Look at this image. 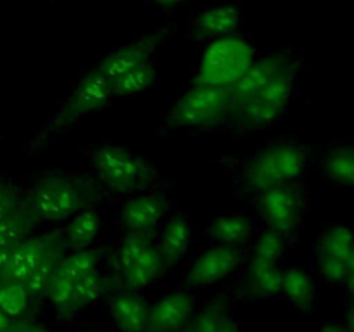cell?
I'll use <instances>...</instances> for the list:
<instances>
[{
    "instance_id": "1",
    "label": "cell",
    "mask_w": 354,
    "mask_h": 332,
    "mask_svg": "<svg viewBox=\"0 0 354 332\" xmlns=\"http://www.w3.org/2000/svg\"><path fill=\"white\" fill-rule=\"evenodd\" d=\"M95 190L86 182L73 176L50 175L38 180L24 196V206L40 223L69 220L78 211L90 208Z\"/></svg>"
},
{
    "instance_id": "2",
    "label": "cell",
    "mask_w": 354,
    "mask_h": 332,
    "mask_svg": "<svg viewBox=\"0 0 354 332\" xmlns=\"http://www.w3.org/2000/svg\"><path fill=\"white\" fill-rule=\"evenodd\" d=\"M308 168V151L294 142L270 145L254 156L245 166L241 182L249 192H259L273 185L292 183Z\"/></svg>"
},
{
    "instance_id": "3",
    "label": "cell",
    "mask_w": 354,
    "mask_h": 332,
    "mask_svg": "<svg viewBox=\"0 0 354 332\" xmlns=\"http://www.w3.org/2000/svg\"><path fill=\"white\" fill-rule=\"evenodd\" d=\"M93 175L113 192H133L154 182V166L121 145H102L92 154Z\"/></svg>"
},
{
    "instance_id": "4",
    "label": "cell",
    "mask_w": 354,
    "mask_h": 332,
    "mask_svg": "<svg viewBox=\"0 0 354 332\" xmlns=\"http://www.w3.org/2000/svg\"><path fill=\"white\" fill-rule=\"evenodd\" d=\"M232 116L230 86L194 83L169 111V123L182 128H207Z\"/></svg>"
},
{
    "instance_id": "5",
    "label": "cell",
    "mask_w": 354,
    "mask_h": 332,
    "mask_svg": "<svg viewBox=\"0 0 354 332\" xmlns=\"http://www.w3.org/2000/svg\"><path fill=\"white\" fill-rule=\"evenodd\" d=\"M297 66L290 61L272 82L258 93L245 100L232 114L239 124L248 128H259L273 123L286 113L296 86Z\"/></svg>"
},
{
    "instance_id": "6",
    "label": "cell",
    "mask_w": 354,
    "mask_h": 332,
    "mask_svg": "<svg viewBox=\"0 0 354 332\" xmlns=\"http://www.w3.org/2000/svg\"><path fill=\"white\" fill-rule=\"evenodd\" d=\"M254 62V48L235 35L218 38L206 48L196 83L230 86Z\"/></svg>"
},
{
    "instance_id": "7",
    "label": "cell",
    "mask_w": 354,
    "mask_h": 332,
    "mask_svg": "<svg viewBox=\"0 0 354 332\" xmlns=\"http://www.w3.org/2000/svg\"><path fill=\"white\" fill-rule=\"evenodd\" d=\"M111 99H113L111 82L99 69H92L80 80L69 99L59 107L57 113L45 124L44 130L40 131L38 142L52 137L54 133L64 130L66 127L76 123L82 118H86L90 114L97 113V111L104 109L111 102Z\"/></svg>"
},
{
    "instance_id": "8",
    "label": "cell",
    "mask_w": 354,
    "mask_h": 332,
    "mask_svg": "<svg viewBox=\"0 0 354 332\" xmlns=\"http://www.w3.org/2000/svg\"><path fill=\"white\" fill-rule=\"evenodd\" d=\"M258 204L268 228L290 235L303 223L306 197L296 183H282L259 190Z\"/></svg>"
},
{
    "instance_id": "9",
    "label": "cell",
    "mask_w": 354,
    "mask_h": 332,
    "mask_svg": "<svg viewBox=\"0 0 354 332\" xmlns=\"http://www.w3.org/2000/svg\"><path fill=\"white\" fill-rule=\"evenodd\" d=\"M64 252L66 244L64 239H62V232L54 230L35 235V237L28 235L10 252L6 279L24 282L41 263L54 258V256H62Z\"/></svg>"
},
{
    "instance_id": "10",
    "label": "cell",
    "mask_w": 354,
    "mask_h": 332,
    "mask_svg": "<svg viewBox=\"0 0 354 332\" xmlns=\"http://www.w3.org/2000/svg\"><path fill=\"white\" fill-rule=\"evenodd\" d=\"M354 244V230L348 225H330L320 234L317 263L322 279L341 286L348 275V256Z\"/></svg>"
},
{
    "instance_id": "11",
    "label": "cell",
    "mask_w": 354,
    "mask_h": 332,
    "mask_svg": "<svg viewBox=\"0 0 354 332\" xmlns=\"http://www.w3.org/2000/svg\"><path fill=\"white\" fill-rule=\"evenodd\" d=\"M242 261V249L239 246L216 244L201 252L185 275L190 287H207L227 279Z\"/></svg>"
},
{
    "instance_id": "12",
    "label": "cell",
    "mask_w": 354,
    "mask_h": 332,
    "mask_svg": "<svg viewBox=\"0 0 354 332\" xmlns=\"http://www.w3.org/2000/svg\"><path fill=\"white\" fill-rule=\"evenodd\" d=\"M165 37L166 30H159L151 35L137 38V40L130 42L128 45H123V47L111 52L104 61H100L97 69H99L109 82H113V80L120 78L121 75H124V73L130 71V69L137 68V66L144 64V62L147 61H152L156 47L165 40Z\"/></svg>"
},
{
    "instance_id": "13",
    "label": "cell",
    "mask_w": 354,
    "mask_h": 332,
    "mask_svg": "<svg viewBox=\"0 0 354 332\" xmlns=\"http://www.w3.org/2000/svg\"><path fill=\"white\" fill-rule=\"evenodd\" d=\"M292 61L287 52H275V54H270L266 57L254 61L248 69L244 71V75L230 85V93H232V114L237 109L241 104H244L245 100L251 99L254 93H258L263 86L268 85L283 68H286L289 62Z\"/></svg>"
},
{
    "instance_id": "14",
    "label": "cell",
    "mask_w": 354,
    "mask_h": 332,
    "mask_svg": "<svg viewBox=\"0 0 354 332\" xmlns=\"http://www.w3.org/2000/svg\"><path fill=\"white\" fill-rule=\"evenodd\" d=\"M194 296L185 290H173L159 297L149 310L145 332H180L190 324Z\"/></svg>"
},
{
    "instance_id": "15",
    "label": "cell",
    "mask_w": 354,
    "mask_h": 332,
    "mask_svg": "<svg viewBox=\"0 0 354 332\" xmlns=\"http://www.w3.org/2000/svg\"><path fill=\"white\" fill-rule=\"evenodd\" d=\"M168 203L158 194H142L123 206L120 223L130 234H152L165 218Z\"/></svg>"
},
{
    "instance_id": "16",
    "label": "cell",
    "mask_w": 354,
    "mask_h": 332,
    "mask_svg": "<svg viewBox=\"0 0 354 332\" xmlns=\"http://www.w3.org/2000/svg\"><path fill=\"white\" fill-rule=\"evenodd\" d=\"M242 14L232 3H216L207 7L194 21V33L203 40H218L237 33Z\"/></svg>"
},
{
    "instance_id": "17",
    "label": "cell",
    "mask_w": 354,
    "mask_h": 332,
    "mask_svg": "<svg viewBox=\"0 0 354 332\" xmlns=\"http://www.w3.org/2000/svg\"><path fill=\"white\" fill-rule=\"evenodd\" d=\"M149 310L147 301L137 293H120L109 301V313L121 332H145L147 331Z\"/></svg>"
},
{
    "instance_id": "18",
    "label": "cell",
    "mask_w": 354,
    "mask_h": 332,
    "mask_svg": "<svg viewBox=\"0 0 354 332\" xmlns=\"http://www.w3.org/2000/svg\"><path fill=\"white\" fill-rule=\"evenodd\" d=\"M165 270V259H162L158 246L152 241L151 244L144 249V252L138 256L137 261H135L130 268L121 272L120 277L121 280H123V286L127 287L128 290H138L145 289V287H151L152 284L162 275Z\"/></svg>"
},
{
    "instance_id": "19",
    "label": "cell",
    "mask_w": 354,
    "mask_h": 332,
    "mask_svg": "<svg viewBox=\"0 0 354 332\" xmlns=\"http://www.w3.org/2000/svg\"><path fill=\"white\" fill-rule=\"evenodd\" d=\"M190 239H192V228H190L189 221L183 214H176L166 223L161 239L156 244L162 259H165L166 268L176 265L187 255Z\"/></svg>"
},
{
    "instance_id": "20",
    "label": "cell",
    "mask_w": 354,
    "mask_h": 332,
    "mask_svg": "<svg viewBox=\"0 0 354 332\" xmlns=\"http://www.w3.org/2000/svg\"><path fill=\"white\" fill-rule=\"evenodd\" d=\"M280 294L303 311H311L317 301V284L313 275L303 268L282 270V289Z\"/></svg>"
},
{
    "instance_id": "21",
    "label": "cell",
    "mask_w": 354,
    "mask_h": 332,
    "mask_svg": "<svg viewBox=\"0 0 354 332\" xmlns=\"http://www.w3.org/2000/svg\"><path fill=\"white\" fill-rule=\"evenodd\" d=\"M320 168L332 183L354 189V144L334 145L325 151Z\"/></svg>"
},
{
    "instance_id": "22",
    "label": "cell",
    "mask_w": 354,
    "mask_h": 332,
    "mask_svg": "<svg viewBox=\"0 0 354 332\" xmlns=\"http://www.w3.org/2000/svg\"><path fill=\"white\" fill-rule=\"evenodd\" d=\"M100 228H102V220H100L99 213H97L95 210L85 208V210L78 211L75 216L69 218L68 227L62 232V239H64L66 248H90L92 242L97 239V235L100 234Z\"/></svg>"
},
{
    "instance_id": "23",
    "label": "cell",
    "mask_w": 354,
    "mask_h": 332,
    "mask_svg": "<svg viewBox=\"0 0 354 332\" xmlns=\"http://www.w3.org/2000/svg\"><path fill=\"white\" fill-rule=\"evenodd\" d=\"M248 289L256 297L280 296V289H282V270L279 268V263L249 259Z\"/></svg>"
},
{
    "instance_id": "24",
    "label": "cell",
    "mask_w": 354,
    "mask_h": 332,
    "mask_svg": "<svg viewBox=\"0 0 354 332\" xmlns=\"http://www.w3.org/2000/svg\"><path fill=\"white\" fill-rule=\"evenodd\" d=\"M207 234L218 244L239 246L241 248L251 239L252 221L242 214H223L211 223Z\"/></svg>"
},
{
    "instance_id": "25",
    "label": "cell",
    "mask_w": 354,
    "mask_h": 332,
    "mask_svg": "<svg viewBox=\"0 0 354 332\" xmlns=\"http://www.w3.org/2000/svg\"><path fill=\"white\" fill-rule=\"evenodd\" d=\"M156 80V68L154 62L147 61L144 64L137 66V68L130 69L120 78L111 82V92H113V99H121V97H133L140 95L142 92L152 86Z\"/></svg>"
},
{
    "instance_id": "26",
    "label": "cell",
    "mask_w": 354,
    "mask_h": 332,
    "mask_svg": "<svg viewBox=\"0 0 354 332\" xmlns=\"http://www.w3.org/2000/svg\"><path fill=\"white\" fill-rule=\"evenodd\" d=\"M45 296L50 299L52 306L62 315V317H69L78 310L75 301V279L62 272L61 268H55L52 273V279L48 282L47 293Z\"/></svg>"
},
{
    "instance_id": "27",
    "label": "cell",
    "mask_w": 354,
    "mask_h": 332,
    "mask_svg": "<svg viewBox=\"0 0 354 332\" xmlns=\"http://www.w3.org/2000/svg\"><path fill=\"white\" fill-rule=\"evenodd\" d=\"M35 223L37 221L33 220L26 206L19 208L16 213L0 220V251L16 248L21 241H24L33 232Z\"/></svg>"
},
{
    "instance_id": "28",
    "label": "cell",
    "mask_w": 354,
    "mask_h": 332,
    "mask_svg": "<svg viewBox=\"0 0 354 332\" xmlns=\"http://www.w3.org/2000/svg\"><path fill=\"white\" fill-rule=\"evenodd\" d=\"M30 293H28L24 282L12 279L0 280V310L10 317L12 320H17L24 315L30 304Z\"/></svg>"
},
{
    "instance_id": "29",
    "label": "cell",
    "mask_w": 354,
    "mask_h": 332,
    "mask_svg": "<svg viewBox=\"0 0 354 332\" xmlns=\"http://www.w3.org/2000/svg\"><path fill=\"white\" fill-rule=\"evenodd\" d=\"M289 251V237L280 232L266 228L258 239H256L254 246L251 249V258L256 261H268V263H279L280 259L286 256Z\"/></svg>"
},
{
    "instance_id": "30",
    "label": "cell",
    "mask_w": 354,
    "mask_h": 332,
    "mask_svg": "<svg viewBox=\"0 0 354 332\" xmlns=\"http://www.w3.org/2000/svg\"><path fill=\"white\" fill-rule=\"evenodd\" d=\"M97 263H99L97 251H93L92 248H83L71 249V252H68V255L64 252L62 258L59 259L57 266L62 272L71 275L73 279H78V277L86 275V273L97 272Z\"/></svg>"
},
{
    "instance_id": "31",
    "label": "cell",
    "mask_w": 354,
    "mask_h": 332,
    "mask_svg": "<svg viewBox=\"0 0 354 332\" xmlns=\"http://www.w3.org/2000/svg\"><path fill=\"white\" fill-rule=\"evenodd\" d=\"M104 293H106V282L99 275V272L86 273L75 279V301L78 310L97 303Z\"/></svg>"
},
{
    "instance_id": "32",
    "label": "cell",
    "mask_w": 354,
    "mask_h": 332,
    "mask_svg": "<svg viewBox=\"0 0 354 332\" xmlns=\"http://www.w3.org/2000/svg\"><path fill=\"white\" fill-rule=\"evenodd\" d=\"M151 242H152V234H130V232H128V235L123 239L120 249H118V258H116L118 273L130 268Z\"/></svg>"
},
{
    "instance_id": "33",
    "label": "cell",
    "mask_w": 354,
    "mask_h": 332,
    "mask_svg": "<svg viewBox=\"0 0 354 332\" xmlns=\"http://www.w3.org/2000/svg\"><path fill=\"white\" fill-rule=\"evenodd\" d=\"M24 206V196L17 185L0 180V220Z\"/></svg>"
},
{
    "instance_id": "34",
    "label": "cell",
    "mask_w": 354,
    "mask_h": 332,
    "mask_svg": "<svg viewBox=\"0 0 354 332\" xmlns=\"http://www.w3.org/2000/svg\"><path fill=\"white\" fill-rule=\"evenodd\" d=\"M10 332H50L48 329H45L44 325L35 324V322H23L16 320L10 325Z\"/></svg>"
},
{
    "instance_id": "35",
    "label": "cell",
    "mask_w": 354,
    "mask_h": 332,
    "mask_svg": "<svg viewBox=\"0 0 354 332\" xmlns=\"http://www.w3.org/2000/svg\"><path fill=\"white\" fill-rule=\"evenodd\" d=\"M214 332H242V331L241 327H239L237 322H235V318L232 317L228 311H225L223 317H221L220 322H218L216 331Z\"/></svg>"
},
{
    "instance_id": "36",
    "label": "cell",
    "mask_w": 354,
    "mask_h": 332,
    "mask_svg": "<svg viewBox=\"0 0 354 332\" xmlns=\"http://www.w3.org/2000/svg\"><path fill=\"white\" fill-rule=\"evenodd\" d=\"M12 249H3V251H0V280L6 279L7 266H9V259H10V252H12Z\"/></svg>"
},
{
    "instance_id": "37",
    "label": "cell",
    "mask_w": 354,
    "mask_h": 332,
    "mask_svg": "<svg viewBox=\"0 0 354 332\" xmlns=\"http://www.w3.org/2000/svg\"><path fill=\"white\" fill-rule=\"evenodd\" d=\"M344 322H346V327L349 329V331L354 332V299L349 303V306L346 308V313H344Z\"/></svg>"
},
{
    "instance_id": "38",
    "label": "cell",
    "mask_w": 354,
    "mask_h": 332,
    "mask_svg": "<svg viewBox=\"0 0 354 332\" xmlns=\"http://www.w3.org/2000/svg\"><path fill=\"white\" fill-rule=\"evenodd\" d=\"M342 286L346 287V293H348L349 299H354V272H349L348 275H346L344 282H342Z\"/></svg>"
},
{
    "instance_id": "39",
    "label": "cell",
    "mask_w": 354,
    "mask_h": 332,
    "mask_svg": "<svg viewBox=\"0 0 354 332\" xmlns=\"http://www.w3.org/2000/svg\"><path fill=\"white\" fill-rule=\"evenodd\" d=\"M318 332H351L346 325L341 324H324Z\"/></svg>"
},
{
    "instance_id": "40",
    "label": "cell",
    "mask_w": 354,
    "mask_h": 332,
    "mask_svg": "<svg viewBox=\"0 0 354 332\" xmlns=\"http://www.w3.org/2000/svg\"><path fill=\"white\" fill-rule=\"evenodd\" d=\"M151 2L156 3L158 7H161V9H175V7H178L183 0H151Z\"/></svg>"
},
{
    "instance_id": "41",
    "label": "cell",
    "mask_w": 354,
    "mask_h": 332,
    "mask_svg": "<svg viewBox=\"0 0 354 332\" xmlns=\"http://www.w3.org/2000/svg\"><path fill=\"white\" fill-rule=\"evenodd\" d=\"M12 322H14L12 318L7 317V315L0 310V331H3V329H9L10 325H12Z\"/></svg>"
},
{
    "instance_id": "42",
    "label": "cell",
    "mask_w": 354,
    "mask_h": 332,
    "mask_svg": "<svg viewBox=\"0 0 354 332\" xmlns=\"http://www.w3.org/2000/svg\"><path fill=\"white\" fill-rule=\"evenodd\" d=\"M349 272H354V244H353L351 252H349L348 256V273Z\"/></svg>"
},
{
    "instance_id": "43",
    "label": "cell",
    "mask_w": 354,
    "mask_h": 332,
    "mask_svg": "<svg viewBox=\"0 0 354 332\" xmlns=\"http://www.w3.org/2000/svg\"><path fill=\"white\" fill-rule=\"evenodd\" d=\"M0 332H10V327L9 329H3V331H0Z\"/></svg>"
},
{
    "instance_id": "44",
    "label": "cell",
    "mask_w": 354,
    "mask_h": 332,
    "mask_svg": "<svg viewBox=\"0 0 354 332\" xmlns=\"http://www.w3.org/2000/svg\"><path fill=\"white\" fill-rule=\"evenodd\" d=\"M180 332H189V331H187V327H185V329H183V331H180Z\"/></svg>"
}]
</instances>
